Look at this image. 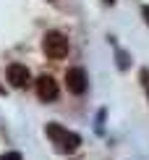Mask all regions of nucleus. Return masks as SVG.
Masks as SVG:
<instances>
[{"label": "nucleus", "mask_w": 149, "mask_h": 160, "mask_svg": "<svg viewBox=\"0 0 149 160\" xmlns=\"http://www.w3.org/2000/svg\"><path fill=\"white\" fill-rule=\"evenodd\" d=\"M42 50L47 58H52V61H63L65 55H68L71 45H68V37L63 34V32H47L42 37Z\"/></svg>", "instance_id": "1"}, {"label": "nucleus", "mask_w": 149, "mask_h": 160, "mask_svg": "<svg viewBox=\"0 0 149 160\" xmlns=\"http://www.w3.org/2000/svg\"><path fill=\"white\" fill-rule=\"evenodd\" d=\"M147 92H149V89H147Z\"/></svg>", "instance_id": "9"}, {"label": "nucleus", "mask_w": 149, "mask_h": 160, "mask_svg": "<svg viewBox=\"0 0 149 160\" xmlns=\"http://www.w3.org/2000/svg\"><path fill=\"white\" fill-rule=\"evenodd\" d=\"M141 13H144V18H147V24H149V5H144V11H141Z\"/></svg>", "instance_id": "7"}, {"label": "nucleus", "mask_w": 149, "mask_h": 160, "mask_svg": "<svg viewBox=\"0 0 149 160\" xmlns=\"http://www.w3.org/2000/svg\"><path fill=\"white\" fill-rule=\"evenodd\" d=\"M8 82L13 84V87H26L29 84V68L26 66H21V63H13V66H8Z\"/></svg>", "instance_id": "5"}, {"label": "nucleus", "mask_w": 149, "mask_h": 160, "mask_svg": "<svg viewBox=\"0 0 149 160\" xmlns=\"http://www.w3.org/2000/svg\"><path fill=\"white\" fill-rule=\"evenodd\" d=\"M37 97L39 100H45V102H52V100L58 97V84H55V79L52 76H39L37 79Z\"/></svg>", "instance_id": "4"}, {"label": "nucleus", "mask_w": 149, "mask_h": 160, "mask_svg": "<svg viewBox=\"0 0 149 160\" xmlns=\"http://www.w3.org/2000/svg\"><path fill=\"white\" fill-rule=\"evenodd\" d=\"M102 3H107V5H110V3H115V0H102Z\"/></svg>", "instance_id": "8"}, {"label": "nucleus", "mask_w": 149, "mask_h": 160, "mask_svg": "<svg viewBox=\"0 0 149 160\" xmlns=\"http://www.w3.org/2000/svg\"><path fill=\"white\" fill-rule=\"evenodd\" d=\"M65 87H68L71 95H84L86 87H89V79H86V71L81 66H73V68L65 71Z\"/></svg>", "instance_id": "3"}, {"label": "nucleus", "mask_w": 149, "mask_h": 160, "mask_svg": "<svg viewBox=\"0 0 149 160\" xmlns=\"http://www.w3.org/2000/svg\"><path fill=\"white\" fill-rule=\"evenodd\" d=\"M0 160H24V158H21V152H13L11 150V152H5V155H0Z\"/></svg>", "instance_id": "6"}, {"label": "nucleus", "mask_w": 149, "mask_h": 160, "mask_svg": "<svg viewBox=\"0 0 149 160\" xmlns=\"http://www.w3.org/2000/svg\"><path fill=\"white\" fill-rule=\"evenodd\" d=\"M45 131H47V137H50V139H52V142H55L63 152H73V150L79 147V142H81L76 134H71V131H68V129H63L60 123H47V129H45Z\"/></svg>", "instance_id": "2"}]
</instances>
